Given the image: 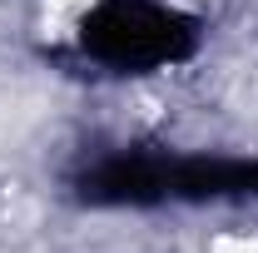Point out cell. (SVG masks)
Segmentation results:
<instances>
[{
    "mask_svg": "<svg viewBox=\"0 0 258 253\" xmlns=\"http://www.w3.org/2000/svg\"><path fill=\"white\" fill-rule=\"evenodd\" d=\"M75 40L80 55L109 75H149L199 50V20L159 0H99Z\"/></svg>",
    "mask_w": 258,
    "mask_h": 253,
    "instance_id": "2",
    "label": "cell"
},
{
    "mask_svg": "<svg viewBox=\"0 0 258 253\" xmlns=\"http://www.w3.org/2000/svg\"><path fill=\"white\" fill-rule=\"evenodd\" d=\"M75 199L95 209H154V204H214L258 199V159L159 154L129 149L75 174Z\"/></svg>",
    "mask_w": 258,
    "mask_h": 253,
    "instance_id": "1",
    "label": "cell"
}]
</instances>
